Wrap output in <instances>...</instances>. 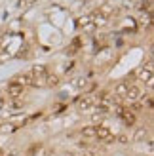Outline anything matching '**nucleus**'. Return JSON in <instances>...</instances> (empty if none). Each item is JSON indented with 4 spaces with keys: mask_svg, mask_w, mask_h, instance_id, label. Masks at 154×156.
Here are the masks:
<instances>
[{
    "mask_svg": "<svg viewBox=\"0 0 154 156\" xmlns=\"http://www.w3.org/2000/svg\"><path fill=\"white\" fill-rule=\"evenodd\" d=\"M97 99L99 97H95V95H86V97L78 99L76 108H78L80 112H89V111H93V108L97 107Z\"/></svg>",
    "mask_w": 154,
    "mask_h": 156,
    "instance_id": "f257e3e1",
    "label": "nucleus"
},
{
    "mask_svg": "<svg viewBox=\"0 0 154 156\" xmlns=\"http://www.w3.org/2000/svg\"><path fill=\"white\" fill-rule=\"evenodd\" d=\"M137 80H139V82H145L149 88H152V67H150V65L141 67L139 71H137Z\"/></svg>",
    "mask_w": 154,
    "mask_h": 156,
    "instance_id": "f03ea898",
    "label": "nucleus"
},
{
    "mask_svg": "<svg viewBox=\"0 0 154 156\" xmlns=\"http://www.w3.org/2000/svg\"><path fill=\"white\" fill-rule=\"evenodd\" d=\"M114 135H112V131L110 128H107V126H95V139H99V141H110Z\"/></svg>",
    "mask_w": 154,
    "mask_h": 156,
    "instance_id": "7ed1b4c3",
    "label": "nucleus"
},
{
    "mask_svg": "<svg viewBox=\"0 0 154 156\" xmlns=\"http://www.w3.org/2000/svg\"><path fill=\"white\" fill-rule=\"evenodd\" d=\"M143 95H141V90L139 88H137V86H131V84H129V88H128V91H126V101H128V103H135V101H139Z\"/></svg>",
    "mask_w": 154,
    "mask_h": 156,
    "instance_id": "20e7f679",
    "label": "nucleus"
},
{
    "mask_svg": "<svg viewBox=\"0 0 154 156\" xmlns=\"http://www.w3.org/2000/svg\"><path fill=\"white\" fill-rule=\"evenodd\" d=\"M118 114H120V118L122 120H124V124H126V126H133V124H135V114L131 112V111H126V108H118Z\"/></svg>",
    "mask_w": 154,
    "mask_h": 156,
    "instance_id": "39448f33",
    "label": "nucleus"
},
{
    "mask_svg": "<svg viewBox=\"0 0 154 156\" xmlns=\"http://www.w3.org/2000/svg\"><path fill=\"white\" fill-rule=\"evenodd\" d=\"M89 19L93 23V27H103L107 23V15L103 12H95V13H89Z\"/></svg>",
    "mask_w": 154,
    "mask_h": 156,
    "instance_id": "423d86ee",
    "label": "nucleus"
},
{
    "mask_svg": "<svg viewBox=\"0 0 154 156\" xmlns=\"http://www.w3.org/2000/svg\"><path fill=\"white\" fill-rule=\"evenodd\" d=\"M23 90H25V86H21V84H17V82H12L10 86H8V93L10 95H13V97H19L21 93H23Z\"/></svg>",
    "mask_w": 154,
    "mask_h": 156,
    "instance_id": "0eeeda50",
    "label": "nucleus"
},
{
    "mask_svg": "<svg viewBox=\"0 0 154 156\" xmlns=\"http://www.w3.org/2000/svg\"><path fill=\"white\" fill-rule=\"evenodd\" d=\"M128 88H129V82H120V84H116V88H114V95L124 99V97H126Z\"/></svg>",
    "mask_w": 154,
    "mask_h": 156,
    "instance_id": "6e6552de",
    "label": "nucleus"
},
{
    "mask_svg": "<svg viewBox=\"0 0 154 156\" xmlns=\"http://www.w3.org/2000/svg\"><path fill=\"white\" fill-rule=\"evenodd\" d=\"M80 27H84L86 30H93V29H95L93 23H91V19H89V15H86V17L80 19Z\"/></svg>",
    "mask_w": 154,
    "mask_h": 156,
    "instance_id": "1a4fd4ad",
    "label": "nucleus"
},
{
    "mask_svg": "<svg viewBox=\"0 0 154 156\" xmlns=\"http://www.w3.org/2000/svg\"><path fill=\"white\" fill-rule=\"evenodd\" d=\"M82 137H93L95 139V126H88L82 129Z\"/></svg>",
    "mask_w": 154,
    "mask_h": 156,
    "instance_id": "9d476101",
    "label": "nucleus"
},
{
    "mask_svg": "<svg viewBox=\"0 0 154 156\" xmlns=\"http://www.w3.org/2000/svg\"><path fill=\"white\" fill-rule=\"evenodd\" d=\"M143 137H147V129H137V133H135V141H139V139Z\"/></svg>",
    "mask_w": 154,
    "mask_h": 156,
    "instance_id": "9b49d317",
    "label": "nucleus"
},
{
    "mask_svg": "<svg viewBox=\"0 0 154 156\" xmlns=\"http://www.w3.org/2000/svg\"><path fill=\"white\" fill-rule=\"evenodd\" d=\"M34 0H21V6H27V4H33Z\"/></svg>",
    "mask_w": 154,
    "mask_h": 156,
    "instance_id": "f8f14e48",
    "label": "nucleus"
}]
</instances>
